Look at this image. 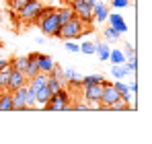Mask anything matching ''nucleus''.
<instances>
[{
  "mask_svg": "<svg viewBox=\"0 0 152 144\" xmlns=\"http://www.w3.org/2000/svg\"><path fill=\"white\" fill-rule=\"evenodd\" d=\"M86 33H91V25H84L74 15L72 19H68L66 23L58 29V35H56V37H60V39L66 41V39H78V37L86 35Z\"/></svg>",
  "mask_w": 152,
  "mask_h": 144,
  "instance_id": "f257e3e1",
  "label": "nucleus"
},
{
  "mask_svg": "<svg viewBox=\"0 0 152 144\" xmlns=\"http://www.w3.org/2000/svg\"><path fill=\"white\" fill-rule=\"evenodd\" d=\"M39 23V31L45 37H56L58 29H60V19H58V10L53 6H45L43 8V17L37 21Z\"/></svg>",
  "mask_w": 152,
  "mask_h": 144,
  "instance_id": "f03ea898",
  "label": "nucleus"
},
{
  "mask_svg": "<svg viewBox=\"0 0 152 144\" xmlns=\"http://www.w3.org/2000/svg\"><path fill=\"white\" fill-rule=\"evenodd\" d=\"M43 109H50V111H70V93L66 91V87L60 89L58 93H53Z\"/></svg>",
  "mask_w": 152,
  "mask_h": 144,
  "instance_id": "7ed1b4c3",
  "label": "nucleus"
},
{
  "mask_svg": "<svg viewBox=\"0 0 152 144\" xmlns=\"http://www.w3.org/2000/svg\"><path fill=\"white\" fill-rule=\"evenodd\" d=\"M43 8H45V6H43L41 0H29L25 6L19 10V15H21V19H23L25 23H33V21L37 23V21L43 17Z\"/></svg>",
  "mask_w": 152,
  "mask_h": 144,
  "instance_id": "20e7f679",
  "label": "nucleus"
},
{
  "mask_svg": "<svg viewBox=\"0 0 152 144\" xmlns=\"http://www.w3.org/2000/svg\"><path fill=\"white\" fill-rule=\"evenodd\" d=\"M119 99H121V95L117 93V89L113 87V82L103 80V93H101V101H99V109L109 111V107H111L115 101H119Z\"/></svg>",
  "mask_w": 152,
  "mask_h": 144,
  "instance_id": "39448f33",
  "label": "nucleus"
},
{
  "mask_svg": "<svg viewBox=\"0 0 152 144\" xmlns=\"http://www.w3.org/2000/svg\"><path fill=\"white\" fill-rule=\"evenodd\" d=\"M101 93H103V82H93V84H84L82 87V99L91 105V109L99 107Z\"/></svg>",
  "mask_w": 152,
  "mask_h": 144,
  "instance_id": "423d86ee",
  "label": "nucleus"
},
{
  "mask_svg": "<svg viewBox=\"0 0 152 144\" xmlns=\"http://www.w3.org/2000/svg\"><path fill=\"white\" fill-rule=\"evenodd\" d=\"M70 8L84 25H93V6H88L84 0H72Z\"/></svg>",
  "mask_w": 152,
  "mask_h": 144,
  "instance_id": "0eeeda50",
  "label": "nucleus"
},
{
  "mask_svg": "<svg viewBox=\"0 0 152 144\" xmlns=\"http://www.w3.org/2000/svg\"><path fill=\"white\" fill-rule=\"evenodd\" d=\"M12 95V111H29L27 107V101H29V87L23 84L15 91H10Z\"/></svg>",
  "mask_w": 152,
  "mask_h": 144,
  "instance_id": "6e6552de",
  "label": "nucleus"
},
{
  "mask_svg": "<svg viewBox=\"0 0 152 144\" xmlns=\"http://www.w3.org/2000/svg\"><path fill=\"white\" fill-rule=\"evenodd\" d=\"M27 82H29V78L25 76V72L10 68V76H8V91H15V89L23 87V84H27Z\"/></svg>",
  "mask_w": 152,
  "mask_h": 144,
  "instance_id": "1a4fd4ad",
  "label": "nucleus"
},
{
  "mask_svg": "<svg viewBox=\"0 0 152 144\" xmlns=\"http://www.w3.org/2000/svg\"><path fill=\"white\" fill-rule=\"evenodd\" d=\"M109 4H105V2H95V6H93V21H97V23H105L107 21V17H109Z\"/></svg>",
  "mask_w": 152,
  "mask_h": 144,
  "instance_id": "9d476101",
  "label": "nucleus"
},
{
  "mask_svg": "<svg viewBox=\"0 0 152 144\" xmlns=\"http://www.w3.org/2000/svg\"><path fill=\"white\" fill-rule=\"evenodd\" d=\"M53 58L48 56V54H37V66H39V72H43V74H50L51 68H53Z\"/></svg>",
  "mask_w": 152,
  "mask_h": 144,
  "instance_id": "9b49d317",
  "label": "nucleus"
},
{
  "mask_svg": "<svg viewBox=\"0 0 152 144\" xmlns=\"http://www.w3.org/2000/svg\"><path fill=\"white\" fill-rule=\"evenodd\" d=\"M50 97H51V93H50V89H48V84L41 87V89H37V91H35V107H37V109H43L45 103L50 101Z\"/></svg>",
  "mask_w": 152,
  "mask_h": 144,
  "instance_id": "f8f14e48",
  "label": "nucleus"
},
{
  "mask_svg": "<svg viewBox=\"0 0 152 144\" xmlns=\"http://www.w3.org/2000/svg\"><path fill=\"white\" fill-rule=\"evenodd\" d=\"M107 21H109V25H111L117 33H126V31H127V23L121 19V15H111V12H109Z\"/></svg>",
  "mask_w": 152,
  "mask_h": 144,
  "instance_id": "ddd939ff",
  "label": "nucleus"
},
{
  "mask_svg": "<svg viewBox=\"0 0 152 144\" xmlns=\"http://www.w3.org/2000/svg\"><path fill=\"white\" fill-rule=\"evenodd\" d=\"M62 78H64L66 82H70V84H78V87H80L82 74H80V72H76L74 68H64V70H62Z\"/></svg>",
  "mask_w": 152,
  "mask_h": 144,
  "instance_id": "4468645a",
  "label": "nucleus"
},
{
  "mask_svg": "<svg viewBox=\"0 0 152 144\" xmlns=\"http://www.w3.org/2000/svg\"><path fill=\"white\" fill-rule=\"evenodd\" d=\"M95 43H97V48H95L97 58H99L101 62H107V60H109V51H111L109 43H107V41H95Z\"/></svg>",
  "mask_w": 152,
  "mask_h": 144,
  "instance_id": "2eb2a0df",
  "label": "nucleus"
},
{
  "mask_svg": "<svg viewBox=\"0 0 152 144\" xmlns=\"http://www.w3.org/2000/svg\"><path fill=\"white\" fill-rule=\"evenodd\" d=\"M64 78H58V76H53V74H48V89H50V93H58L60 89H64Z\"/></svg>",
  "mask_w": 152,
  "mask_h": 144,
  "instance_id": "dca6fc26",
  "label": "nucleus"
},
{
  "mask_svg": "<svg viewBox=\"0 0 152 144\" xmlns=\"http://www.w3.org/2000/svg\"><path fill=\"white\" fill-rule=\"evenodd\" d=\"M127 74H129V72L126 70L124 64H111V76H113L115 80H124V78H127Z\"/></svg>",
  "mask_w": 152,
  "mask_h": 144,
  "instance_id": "f3484780",
  "label": "nucleus"
},
{
  "mask_svg": "<svg viewBox=\"0 0 152 144\" xmlns=\"http://www.w3.org/2000/svg\"><path fill=\"white\" fill-rule=\"evenodd\" d=\"M0 111H12V95H10V91H4L0 95Z\"/></svg>",
  "mask_w": 152,
  "mask_h": 144,
  "instance_id": "a211bd4d",
  "label": "nucleus"
},
{
  "mask_svg": "<svg viewBox=\"0 0 152 144\" xmlns=\"http://www.w3.org/2000/svg\"><path fill=\"white\" fill-rule=\"evenodd\" d=\"M58 10V19H60V27L66 23L68 19H72L74 17V12H72V8L70 6H62V8H56Z\"/></svg>",
  "mask_w": 152,
  "mask_h": 144,
  "instance_id": "6ab92c4d",
  "label": "nucleus"
},
{
  "mask_svg": "<svg viewBox=\"0 0 152 144\" xmlns=\"http://www.w3.org/2000/svg\"><path fill=\"white\" fill-rule=\"evenodd\" d=\"M8 76H10V64L0 68V89L2 91H8Z\"/></svg>",
  "mask_w": 152,
  "mask_h": 144,
  "instance_id": "aec40b11",
  "label": "nucleus"
},
{
  "mask_svg": "<svg viewBox=\"0 0 152 144\" xmlns=\"http://www.w3.org/2000/svg\"><path fill=\"white\" fill-rule=\"evenodd\" d=\"M119 35H121V33H117L111 25L103 29V37H105V41H107V43H109V41H111V43H113V41H117V39H119Z\"/></svg>",
  "mask_w": 152,
  "mask_h": 144,
  "instance_id": "412c9836",
  "label": "nucleus"
},
{
  "mask_svg": "<svg viewBox=\"0 0 152 144\" xmlns=\"http://www.w3.org/2000/svg\"><path fill=\"white\" fill-rule=\"evenodd\" d=\"M103 80H105L103 74H86V76H82L80 87H84V84H93V82H103Z\"/></svg>",
  "mask_w": 152,
  "mask_h": 144,
  "instance_id": "4be33fe9",
  "label": "nucleus"
},
{
  "mask_svg": "<svg viewBox=\"0 0 152 144\" xmlns=\"http://www.w3.org/2000/svg\"><path fill=\"white\" fill-rule=\"evenodd\" d=\"M109 60H111V64H124L126 62V56H124L121 49H111L109 51Z\"/></svg>",
  "mask_w": 152,
  "mask_h": 144,
  "instance_id": "5701e85b",
  "label": "nucleus"
},
{
  "mask_svg": "<svg viewBox=\"0 0 152 144\" xmlns=\"http://www.w3.org/2000/svg\"><path fill=\"white\" fill-rule=\"evenodd\" d=\"M27 56H19V58H15V60H10V68H15V70H21L25 72V66H27Z\"/></svg>",
  "mask_w": 152,
  "mask_h": 144,
  "instance_id": "b1692460",
  "label": "nucleus"
},
{
  "mask_svg": "<svg viewBox=\"0 0 152 144\" xmlns=\"http://www.w3.org/2000/svg\"><path fill=\"white\" fill-rule=\"evenodd\" d=\"M95 48H97V43H95V41H82V43H80V54L95 56Z\"/></svg>",
  "mask_w": 152,
  "mask_h": 144,
  "instance_id": "393cba45",
  "label": "nucleus"
},
{
  "mask_svg": "<svg viewBox=\"0 0 152 144\" xmlns=\"http://www.w3.org/2000/svg\"><path fill=\"white\" fill-rule=\"evenodd\" d=\"M64 48L68 49L70 54H80V43L76 41V39H66V46Z\"/></svg>",
  "mask_w": 152,
  "mask_h": 144,
  "instance_id": "a878e982",
  "label": "nucleus"
},
{
  "mask_svg": "<svg viewBox=\"0 0 152 144\" xmlns=\"http://www.w3.org/2000/svg\"><path fill=\"white\" fill-rule=\"evenodd\" d=\"M70 109H72V111H91V105H88L86 101H80V103L70 105Z\"/></svg>",
  "mask_w": 152,
  "mask_h": 144,
  "instance_id": "bb28decb",
  "label": "nucleus"
},
{
  "mask_svg": "<svg viewBox=\"0 0 152 144\" xmlns=\"http://www.w3.org/2000/svg\"><path fill=\"white\" fill-rule=\"evenodd\" d=\"M124 56H126V60H134V58H136V48H134V43H126Z\"/></svg>",
  "mask_w": 152,
  "mask_h": 144,
  "instance_id": "cd10ccee",
  "label": "nucleus"
},
{
  "mask_svg": "<svg viewBox=\"0 0 152 144\" xmlns=\"http://www.w3.org/2000/svg\"><path fill=\"white\" fill-rule=\"evenodd\" d=\"M111 6L113 8H129L132 2L129 0H111Z\"/></svg>",
  "mask_w": 152,
  "mask_h": 144,
  "instance_id": "c85d7f7f",
  "label": "nucleus"
},
{
  "mask_svg": "<svg viewBox=\"0 0 152 144\" xmlns=\"http://www.w3.org/2000/svg\"><path fill=\"white\" fill-rule=\"evenodd\" d=\"M124 66H126L127 72H136V70H138V60H136V58H134V60H126Z\"/></svg>",
  "mask_w": 152,
  "mask_h": 144,
  "instance_id": "c756f323",
  "label": "nucleus"
},
{
  "mask_svg": "<svg viewBox=\"0 0 152 144\" xmlns=\"http://www.w3.org/2000/svg\"><path fill=\"white\" fill-rule=\"evenodd\" d=\"M27 2H29V0H10V8L19 12V10H21V8L27 4Z\"/></svg>",
  "mask_w": 152,
  "mask_h": 144,
  "instance_id": "7c9ffc66",
  "label": "nucleus"
},
{
  "mask_svg": "<svg viewBox=\"0 0 152 144\" xmlns=\"http://www.w3.org/2000/svg\"><path fill=\"white\" fill-rule=\"evenodd\" d=\"M35 43H37V46H43V43H45V35H39V37H35Z\"/></svg>",
  "mask_w": 152,
  "mask_h": 144,
  "instance_id": "2f4dec72",
  "label": "nucleus"
},
{
  "mask_svg": "<svg viewBox=\"0 0 152 144\" xmlns=\"http://www.w3.org/2000/svg\"><path fill=\"white\" fill-rule=\"evenodd\" d=\"M10 64V60H6V58H0V68H4V66H8Z\"/></svg>",
  "mask_w": 152,
  "mask_h": 144,
  "instance_id": "473e14b6",
  "label": "nucleus"
},
{
  "mask_svg": "<svg viewBox=\"0 0 152 144\" xmlns=\"http://www.w3.org/2000/svg\"><path fill=\"white\" fill-rule=\"evenodd\" d=\"M127 87H129V91H132V93H136V91H138V84H136V82H129Z\"/></svg>",
  "mask_w": 152,
  "mask_h": 144,
  "instance_id": "72a5a7b5",
  "label": "nucleus"
},
{
  "mask_svg": "<svg viewBox=\"0 0 152 144\" xmlns=\"http://www.w3.org/2000/svg\"><path fill=\"white\" fill-rule=\"evenodd\" d=\"M64 2H68V4H70V2H72V0H64Z\"/></svg>",
  "mask_w": 152,
  "mask_h": 144,
  "instance_id": "f704fd0d",
  "label": "nucleus"
},
{
  "mask_svg": "<svg viewBox=\"0 0 152 144\" xmlns=\"http://www.w3.org/2000/svg\"><path fill=\"white\" fill-rule=\"evenodd\" d=\"M60 2H64V0H60Z\"/></svg>",
  "mask_w": 152,
  "mask_h": 144,
  "instance_id": "c9c22d12",
  "label": "nucleus"
}]
</instances>
